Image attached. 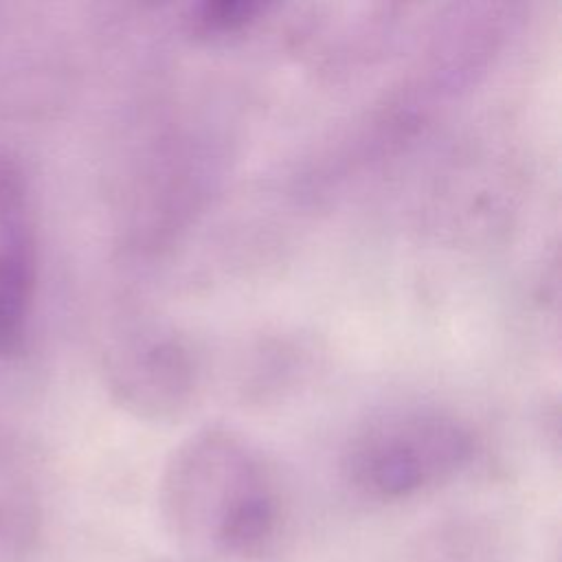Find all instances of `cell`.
<instances>
[{
  "label": "cell",
  "instance_id": "cell-2",
  "mask_svg": "<svg viewBox=\"0 0 562 562\" xmlns=\"http://www.w3.org/2000/svg\"><path fill=\"white\" fill-rule=\"evenodd\" d=\"M476 452L472 428L437 406H395L362 422L347 439L340 470L364 498L397 503L459 476Z\"/></svg>",
  "mask_w": 562,
  "mask_h": 562
},
{
  "label": "cell",
  "instance_id": "cell-5",
  "mask_svg": "<svg viewBox=\"0 0 562 562\" xmlns=\"http://www.w3.org/2000/svg\"><path fill=\"white\" fill-rule=\"evenodd\" d=\"M263 11V4L250 0H222L204 2L191 9L189 22L202 35H231L246 29Z\"/></svg>",
  "mask_w": 562,
  "mask_h": 562
},
{
  "label": "cell",
  "instance_id": "cell-1",
  "mask_svg": "<svg viewBox=\"0 0 562 562\" xmlns=\"http://www.w3.org/2000/svg\"><path fill=\"white\" fill-rule=\"evenodd\" d=\"M158 509L184 549L224 562H261L283 531V501L263 454L241 432L206 426L169 454Z\"/></svg>",
  "mask_w": 562,
  "mask_h": 562
},
{
  "label": "cell",
  "instance_id": "cell-3",
  "mask_svg": "<svg viewBox=\"0 0 562 562\" xmlns=\"http://www.w3.org/2000/svg\"><path fill=\"white\" fill-rule=\"evenodd\" d=\"M123 334L112 358L121 397L149 419L178 415L195 389L189 347L171 329L151 321L132 325Z\"/></svg>",
  "mask_w": 562,
  "mask_h": 562
},
{
  "label": "cell",
  "instance_id": "cell-4",
  "mask_svg": "<svg viewBox=\"0 0 562 562\" xmlns=\"http://www.w3.org/2000/svg\"><path fill=\"white\" fill-rule=\"evenodd\" d=\"M35 294V252L24 220L22 189L0 173V358L22 349Z\"/></svg>",
  "mask_w": 562,
  "mask_h": 562
}]
</instances>
